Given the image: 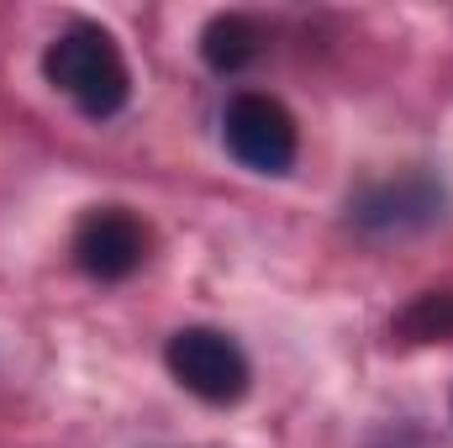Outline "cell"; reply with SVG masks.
Masks as SVG:
<instances>
[{"label":"cell","mask_w":453,"mask_h":448,"mask_svg":"<svg viewBox=\"0 0 453 448\" xmlns=\"http://www.w3.org/2000/svg\"><path fill=\"white\" fill-rule=\"evenodd\" d=\"M42 80L74 101V112L90 121H111L132 101V69L116 37L96 21H69L48 48H42Z\"/></svg>","instance_id":"1"},{"label":"cell","mask_w":453,"mask_h":448,"mask_svg":"<svg viewBox=\"0 0 453 448\" xmlns=\"http://www.w3.org/2000/svg\"><path fill=\"white\" fill-rule=\"evenodd\" d=\"M342 217L364 237H411L449 217V190L433 169H395V174L364 180L348 196Z\"/></svg>","instance_id":"2"},{"label":"cell","mask_w":453,"mask_h":448,"mask_svg":"<svg viewBox=\"0 0 453 448\" xmlns=\"http://www.w3.org/2000/svg\"><path fill=\"white\" fill-rule=\"evenodd\" d=\"M226 153L253 174H290L301 153V127L290 106L269 90H237L222 112Z\"/></svg>","instance_id":"3"},{"label":"cell","mask_w":453,"mask_h":448,"mask_svg":"<svg viewBox=\"0 0 453 448\" xmlns=\"http://www.w3.org/2000/svg\"><path fill=\"white\" fill-rule=\"evenodd\" d=\"M169 375L206 406H237L253 385V364L222 328H180L164 343Z\"/></svg>","instance_id":"4"},{"label":"cell","mask_w":453,"mask_h":448,"mask_svg":"<svg viewBox=\"0 0 453 448\" xmlns=\"http://www.w3.org/2000/svg\"><path fill=\"white\" fill-rule=\"evenodd\" d=\"M69 253H74L80 274H90L101 285H121L148 264L153 232L127 206H90L74 227V237H69Z\"/></svg>","instance_id":"5"},{"label":"cell","mask_w":453,"mask_h":448,"mask_svg":"<svg viewBox=\"0 0 453 448\" xmlns=\"http://www.w3.org/2000/svg\"><path fill=\"white\" fill-rule=\"evenodd\" d=\"M269 37L264 27L248 16V11H217L206 27H201V58L211 74H242L264 58Z\"/></svg>","instance_id":"6"},{"label":"cell","mask_w":453,"mask_h":448,"mask_svg":"<svg viewBox=\"0 0 453 448\" xmlns=\"http://www.w3.org/2000/svg\"><path fill=\"white\" fill-rule=\"evenodd\" d=\"M390 333L401 337V343H411V348H438V343H453V285L417 290V296L395 312Z\"/></svg>","instance_id":"7"}]
</instances>
